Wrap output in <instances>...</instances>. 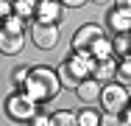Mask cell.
Masks as SVG:
<instances>
[{
  "label": "cell",
  "instance_id": "6da1fadb",
  "mask_svg": "<svg viewBox=\"0 0 131 126\" xmlns=\"http://www.w3.org/2000/svg\"><path fill=\"white\" fill-rule=\"evenodd\" d=\"M23 90H25L36 104H48V101H53L59 95L61 81H59V73H56V70L39 65V67H31V70H28V78H25V84H23Z\"/></svg>",
  "mask_w": 131,
  "mask_h": 126
},
{
  "label": "cell",
  "instance_id": "7402d4cb",
  "mask_svg": "<svg viewBox=\"0 0 131 126\" xmlns=\"http://www.w3.org/2000/svg\"><path fill=\"white\" fill-rule=\"evenodd\" d=\"M34 126H50V115H42V112H34V118L28 121Z\"/></svg>",
  "mask_w": 131,
  "mask_h": 126
},
{
  "label": "cell",
  "instance_id": "d4e9b609",
  "mask_svg": "<svg viewBox=\"0 0 131 126\" xmlns=\"http://www.w3.org/2000/svg\"><path fill=\"white\" fill-rule=\"evenodd\" d=\"M120 121H123V123H128V126H131V98H128V104H126V109L120 112Z\"/></svg>",
  "mask_w": 131,
  "mask_h": 126
},
{
  "label": "cell",
  "instance_id": "e0dca14e",
  "mask_svg": "<svg viewBox=\"0 0 131 126\" xmlns=\"http://www.w3.org/2000/svg\"><path fill=\"white\" fill-rule=\"evenodd\" d=\"M50 126H75V112L70 109H59L50 115Z\"/></svg>",
  "mask_w": 131,
  "mask_h": 126
},
{
  "label": "cell",
  "instance_id": "8992f818",
  "mask_svg": "<svg viewBox=\"0 0 131 126\" xmlns=\"http://www.w3.org/2000/svg\"><path fill=\"white\" fill-rule=\"evenodd\" d=\"M106 31L101 28L98 23H86V25H81L78 31H75V37H73V50H89L101 37H103Z\"/></svg>",
  "mask_w": 131,
  "mask_h": 126
},
{
  "label": "cell",
  "instance_id": "d6986e66",
  "mask_svg": "<svg viewBox=\"0 0 131 126\" xmlns=\"http://www.w3.org/2000/svg\"><path fill=\"white\" fill-rule=\"evenodd\" d=\"M56 73H59V81H61V87H73V90H75V84H78V78H75V76H73V70L67 67V62H61Z\"/></svg>",
  "mask_w": 131,
  "mask_h": 126
},
{
  "label": "cell",
  "instance_id": "7c38bea8",
  "mask_svg": "<svg viewBox=\"0 0 131 126\" xmlns=\"http://www.w3.org/2000/svg\"><path fill=\"white\" fill-rule=\"evenodd\" d=\"M89 53H92V59H95V62H101V59H109V56H114V50H112V39H109V37H101V39H98V42H95V45H92V48H89Z\"/></svg>",
  "mask_w": 131,
  "mask_h": 126
},
{
  "label": "cell",
  "instance_id": "ffe728a7",
  "mask_svg": "<svg viewBox=\"0 0 131 126\" xmlns=\"http://www.w3.org/2000/svg\"><path fill=\"white\" fill-rule=\"evenodd\" d=\"M28 70H31V67H14V70H11V84H14L17 90H23V84H25V78H28Z\"/></svg>",
  "mask_w": 131,
  "mask_h": 126
},
{
  "label": "cell",
  "instance_id": "8fae6325",
  "mask_svg": "<svg viewBox=\"0 0 131 126\" xmlns=\"http://www.w3.org/2000/svg\"><path fill=\"white\" fill-rule=\"evenodd\" d=\"M114 76H117V56H109V59L95 62L92 78H98V81L103 84V81H114Z\"/></svg>",
  "mask_w": 131,
  "mask_h": 126
},
{
  "label": "cell",
  "instance_id": "484cf974",
  "mask_svg": "<svg viewBox=\"0 0 131 126\" xmlns=\"http://www.w3.org/2000/svg\"><path fill=\"white\" fill-rule=\"evenodd\" d=\"M117 8H131V0H114Z\"/></svg>",
  "mask_w": 131,
  "mask_h": 126
},
{
  "label": "cell",
  "instance_id": "ac0fdd59",
  "mask_svg": "<svg viewBox=\"0 0 131 126\" xmlns=\"http://www.w3.org/2000/svg\"><path fill=\"white\" fill-rule=\"evenodd\" d=\"M75 126H101V115L89 106V109H84L75 115Z\"/></svg>",
  "mask_w": 131,
  "mask_h": 126
},
{
  "label": "cell",
  "instance_id": "5bb4252c",
  "mask_svg": "<svg viewBox=\"0 0 131 126\" xmlns=\"http://www.w3.org/2000/svg\"><path fill=\"white\" fill-rule=\"evenodd\" d=\"M112 50H114V56H126V53H131V31H126V34H114V37H112Z\"/></svg>",
  "mask_w": 131,
  "mask_h": 126
},
{
  "label": "cell",
  "instance_id": "2e32d148",
  "mask_svg": "<svg viewBox=\"0 0 131 126\" xmlns=\"http://www.w3.org/2000/svg\"><path fill=\"white\" fill-rule=\"evenodd\" d=\"M0 28H3V31H11V34H23V31H25V20H23L20 14L11 11V14L0 23Z\"/></svg>",
  "mask_w": 131,
  "mask_h": 126
},
{
  "label": "cell",
  "instance_id": "44dd1931",
  "mask_svg": "<svg viewBox=\"0 0 131 126\" xmlns=\"http://www.w3.org/2000/svg\"><path fill=\"white\" fill-rule=\"evenodd\" d=\"M101 123H103V126H117V123H123V121H120V112H106V115H101Z\"/></svg>",
  "mask_w": 131,
  "mask_h": 126
},
{
  "label": "cell",
  "instance_id": "4316f807",
  "mask_svg": "<svg viewBox=\"0 0 131 126\" xmlns=\"http://www.w3.org/2000/svg\"><path fill=\"white\" fill-rule=\"evenodd\" d=\"M95 6H106V3H112V0H92Z\"/></svg>",
  "mask_w": 131,
  "mask_h": 126
},
{
  "label": "cell",
  "instance_id": "30bf717a",
  "mask_svg": "<svg viewBox=\"0 0 131 126\" xmlns=\"http://www.w3.org/2000/svg\"><path fill=\"white\" fill-rule=\"evenodd\" d=\"M109 28L114 31V34H126L131 31V8H112L109 11Z\"/></svg>",
  "mask_w": 131,
  "mask_h": 126
},
{
  "label": "cell",
  "instance_id": "3957f363",
  "mask_svg": "<svg viewBox=\"0 0 131 126\" xmlns=\"http://www.w3.org/2000/svg\"><path fill=\"white\" fill-rule=\"evenodd\" d=\"M128 90H126V84H120V81H112V84H106L101 87V104H103L106 112H123L126 109V104H128Z\"/></svg>",
  "mask_w": 131,
  "mask_h": 126
},
{
  "label": "cell",
  "instance_id": "5b68a950",
  "mask_svg": "<svg viewBox=\"0 0 131 126\" xmlns=\"http://www.w3.org/2000/svg\"><path fill=\"white\" fill-rule=\"evenodd\" d=\"M64 62H67V67L73 70V76H75L78 81L86 78V76H92V70H95V59H92L89 50H73Z\"/></svg>",
  "mask_w": 131,
  "mask_h": 126
},
{
  "label": "cell",
  "instance_id": "4fadbf2b",
  "mask_svg": "<svg viewBox=\"0 0 131 126\" xmlns=\"http://www.w3.org/2000/svg\"><path fill=\"white\" fill-rule=\"evenodd\" d=\"M36 3L39 0H11V8L23 20H31V17H36Z\"/></svg>",
  "mask_w": 131,
  "mask_h": 126
},
{
  "label": "cell",
  "instance_id": "9a60e30c",
  "mask_svg": "<svg viewBox=\"0 0 131 126\" xmlns=\"http://www.w3.org/2000/svg\"><path fill=\"white\" fill-rule=\"evenodd\" d=\"M120 84H131V53L126 56H120V62H117V76H114Z\"/></svg>",
  "mask_w": 131,
  "mask_h": 126
},
{
  "label": "cell",
  "instance_id": "277c9868",
  "mask_svg": "<svg viewBox=\"0 0 131 126\" xmlns=\"http://www.w3.org/2000/svg\"><path fill=\"white\" fill-rule=\"evenodd\" d=\"M31 39H34V45L39 50H53L59 45V25L56 23H34L31 28Z\"/></svg>",
  "mask_w": 131,
  "mask_h": 126
},
{
  "label": "cell",
  "instance_id": "52a82bcc",
  "mask_svg": "<svg viewBox=\"0 0 131 126\" xmlns=\"http://www.w3.org/2000/svg\"><path fill=\"white\" fill-rule=\"evenodd\" d=\"M64 17V6L59 3V0H39L36 3V20L39 23H56Z\"/></svg>",
  "mask_w": 131,
  "mask_h": 126
},
{
  "label": "cell",
  "instance_id": "603a6c76",
  "mask_svg": "<svg viewBox=\"0 0 131 126\" xmlns=\"http://www.w3.org/2000/svg\"><path fill=\"white\" fill-rule=\"evenodd\" d=\"M11 11H14V8H11V0H0V23H3Z\"/></svg>",
  "mask_w": 131,
  "mask_h": 126
},
{
  "label": "cell",
  "instance_id": "7a4b0ae2",
  "mask_svg": "<svg viewBox=\"0 0 131 126\" xmlns=\"http://www.w3.org/2000/svg\"><path fill=\"white\" fill-rule=\"evenodd\" d=\"M6 112H8V118H14V121H31L34 112H36V101L31 98L25 90H17V93H11L8 101H6Z\"/></svg>",
  "mask_w": 131,
  "mask_h": 126
},
{
  "label": "cell",
  "instance_id": "ba28073f",
  "mask_svg": "<svg viewBox=\"0 0 131 126\" xmlns=\"http://www.w3.org/2000/svg\"><path fill=\"white\" fill-rule=\"evenodd\" d=\"M23 48H25V37L23 34H11V31L0 28V53L3 56H17Z\"/></svg>",
  "mask_w": 131,
  "mask_h": 126
},
{
  "label": "cell",
  "instance_id": "cb8c5ba5",
  "mask_svg": "<svg viewBox=\"0 0 131 126\" xmlns=\"http://www.w3.org/2000/svg\"><path fill=\"white\" fill-rule=\"evenodd\" d=\"M59 3H61L64 8H81V6H86L89 0H59Z\"/></svg>",
  "mask_w": 131,
  "mask_h": 126
},
{
  "label": "cell",
  "instance_id": "9c48e42d",
  "mask_svg": "<svg viewBox=\"0 0 131 126\" xmlns=\"http://www.w3.org/2000/svg\"><path fill=\"white\" fill-rule=\"evenodd\" d=\"M75 95H78V101H84V104H92V101L101 98V81L98 78H81L78 84H75Z\"/></svg>",
  "mask_w": 131,
  "mask_h": 126
}]
</instances>
